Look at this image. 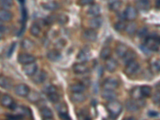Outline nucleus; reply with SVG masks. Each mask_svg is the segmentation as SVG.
<instances>
[{
  "label": "nucleus",
  "instance_id": "obj_22",
  "mask_svg": "<svg viewBox=\"0 0 160 120\" xmlns=\"http://www.w3.org/2000/svg\"><path fill=\"white\" fill-rule=\"evenodd\" d=\"M13 18V14L10 10L6 9H1L0 10V21L2 22H8Z\"/></svg>",
  "mask_w": 160,
  "mask_h": 120
},
{
  "label": "nucleus",
  "instance_id": "obj_40",
  "mask_svg": "<svg viewBox=\"0 0 160 120\" xmlns=\"http://www.w3.org/2000/svg\"><path fill=\"white\" fill-rule=\"evenodd\" d=\"M20 110H21V112L19 113V114H21V115H27V116H29V117H31V118H32V114H31V110L29 109L28 107H27L26 106H20Z\"/></svg>",
  "mask_w": 160,
  "mask_h": 120
},
{
  "label": "nucleus",
  "instance_id": "obj_49",
  "mask_svg": "<svg viewBox=\"0 0 160 120\" xmlns=\"http://www.w3.org/2000/svg\"><path fill=\"white\" fill-rule=\"evenodd\" d=\"M59 117L61 119H70V117L69 116L67 112H62V113H59Z\"/></svg>",
  "mask_w": 160,
  "mask_h": 120
},
{
  "label": "nucleus",
  "instance_id": "obj_32",
  "mask_svg": "<svg viewBox=\"0 0 160 120\" xmlns=\"http://www.w3.org/2000/svg\"><path fill=\"white\" fill-rule=\"evenodd\" d=\"M30 32L33 36L38 37L41 32V27H39V25L38 23L35 22L30 27Z\"/></svg>",
  "mask_w": 160,
  "mask_h": 120
},
{
  "label": "nucleus",
  "instance_id": "obj_54",
  "mask_svg": "<svg viewBox=\"0 0 160 120\" xmlns=\"http://www.w3.org/2000/svg\"><path fill=\"white\" fill-rule=\"evenodd\" d=\"M2 32L0 31V39H2Z\"/></svg>",
  "mask_w": 160,
  "mask_h": 120
},
{
  "label": "nucleus",
  "instance_id": "obj_45",
  "mask_svg": "<svg viewBox=\"0 0 160 120\" xmlns=\"http://www.w3.org/2000/svg\"><path fill=\"white\" fill-rule=\"evenodd\" d=\"M43 91L47 95V94L52 93V92H56L57 91V88L54 85H48L43 88Z\"/></svg>",
  "mask_w": 160,
  "mask_h": 120
},
{
  "label": "nucleus",
  "instance_id": "obj_3",
  "mask_svg": "<svg viewBox=\"0 0 160 120\" xmlns=\"http://www.w3.org/2000/svg\"><path fill=\"white\" fill-rule=\"evenodd\" d=\"M139 63L136 62L135 60H133V61L129 62L128 63H127L125 69H124V73L128 76L132 75L135 74L139 71Z\"/></svg>",
  "mask_w": 160,
  "mask_h": 120
},
{
  "label": "nucleus",
  "instance_id": "obj_2",
  "mask_svg": "<svg viewBox=\"0 0 160 120\" xmlns=\"http://www.w3.org/2000/svg\"><path fill=\"white\" fill-rule=\"evenodd\" d=\"M145 47L147 48L149 51H158L159 49L160 41L158 35H152L150 36H147L145 38V43H144Z\"/></svg>",
  "mask_w": 160,
  "mask_h": 120
},
{
  "label": "nucleus",
  "instance_id": "obj_24",
  "mask_svg": "<svg viewBox=\"0 0 160 120\" xmlns=\"http://www.w3.org/2000/svg\"><path fill=\"white\" fill-rule=\"evenodd\" d=\"M137 25L135 22H130L128 24L126 25V27L124 29V31L127 32V34L130 36H133L135 34H136L137 31Z\"/></svg>",
  "mask_w": 160,
  "mask_h": 120
},
{
  "label": "nucleus",
  "instance_id": "obj_5",
  "mask_svg": "<svg viewBox=\"0 0 160 120\" xmlns=\"http://www.w3.org/2000/svg\"><path fill=\"white\" fill-rule=\"evenodd\" d=\"M1 105L5 106V107L10 108L11 110H15L17 107V105L14 103V101L12 97L8 95H4L1 98Z\"/></svg>",
  "mask_w": 160,
  "mask_h": 120
},
{
  "label": "nucleus",
  "instance_id": "obj_8",
  "mask_svg": "<svg viewBox=\"0 0 160 120\" xmlns=\"http://www.w3.org/2000/svg\"><path fill=\"white\" fill-rule=\"evenodd\" d=\"M30 88L27 85L24 83H21L17 85L15 87H14V92L18 96H20V97H27V95L30 92Z\"/></svg>",
  "mask_w": 160,
  "mask_h": 120
},
{
  "label": "nucleus",
  "instance_id": "obj_14",
  "mask_svg": "<svg viewBox=\"0 0 160 120\" xmlns=\"http://www.w3.org/2000/svg\"><path fill=\"white\" fill-rule=\"evenodd\" d=\"M32 77V80L36 84H39V83H42L43 82L45 81L46 79H47V73H46L44 71H40L33 75L31 76Z\"/></svg>",
  "mask_w": 160,
  "mask_h": 120
},
{
  "label": "nucleus",
  "instance_id": "obj_12",
  "mask_svg": "<svg viewBox=\"0 0 160 120\" xmlns=\"http://www.w3.org/2000/svg\"><path fill=\"white\" fill-rule=\"evenodd\" d=\"M35 61V57L31 54H19L18 56V62L21 64H27Z\"/></svg>",
  "mask_w": 160,
  "mask_h": 120
},
{
  "label": "nucleus",
  "instance_id": "obj_13",
  "mask_svg": "<svg viewBox=\"0 0 160 120\" xmlns=\"http://www.w3.org/2000/svg\"><path fill=\"white\" fill-rule=\"evenodd\" d=\"M118 68V62L113 58H109L106 60V70L111 73L115 72Z\"/></svg>",
  "mask_w": 160,
  "mask_h": 120
},
{
  "label": "nucleus",
  "instance_id": "obj_16",
  "mask_svg": "<svg viewBox=\"0 0 160 120\" xmlns=\"http://www.w3.org/2000/svg\"><path fill=\"white\" fill-rule=\"evenodd\" d=\"M70 98L74 103H81L86 100V95L82 94V92H72Z\"/></svg>",
  "mask_w": 160,
  "mask_h": 120
},
{
  "label": "nucleus",
  "instance_id": "obj_25",
  "mask_svg": "<svg viewBox=\"0 0 160 120\" xmlns=\"http://www.w3.org/2000/svg\"><path fill=\"white\" fill-rule=\"evenodd\" d=\"M86 89V85L82 83H77L70 86V91L71 92H83Z\"/></svg>",
  "mask_w": 160,
  "mask_h": 120
},
{
  "label": "nucleus",
  "instance_id": "obj_30",
  "mask_svg": "<svg viewBox=\"0 0 160 120\" xmlns=\"http://www.w3.org/2000/svg\"><path fill=\"white\" fill-rule=\"evenodd\" d=\"M139 88L142 95H143V98L144 97H145V98H147V97H150V96L151 95L152 88L150 87V86L144 85L142 86V87H139Z\"/></svg>",
  "mask_w": 160,
  "mask_h": 120
},
{
  "label": "nucleus",
  "instance_id": "obj_52",
  "mask_svg": "<svg viewBox=\"0 0 160 120\" xmlns=\"http://www.w3.org/2000/svg\"><path fill=\"white\" fill-rule=\"evenodd\" d=\"M2 29H4V27H3V25H2V21H0V31H1V32H2Z\"/></svg>",
  "mask_w": 160,
  "mask_h": 120
},
{
  "label": "nucleus",
  "instance_id": "obj_47",
  "mask_svg": "<svg viewBox=\"0 0 160 120\" xmlns=\"http://www.w3.org/2000/svg\"><path fill=\"white\" fill-rule=\"evenodd\" d=\"M16 46H17V43H13L12 44H11V46H10V48H9L8 53H7V57H11V55H12V54L14 53V49L16 48Z\"/></svg>",
  "mask_w": 160,
  "mask_h": 120
},
{
  "label": "nucleus",
  "instance_id": "obj_38",
  "mask_svg": "<svg viewBox=\"0 0 160 120\" xmlns=\"http://www.w3.org/2000/svg\"><path fill=\"white\" fill-rule=\"evenodd\" d=\"M122 6V2L120 0H115L114 2H112L110 5V8L113 11H118Z\"/></svg>",
  "mask_w": 160,
  "mask_h": 120
},
{
  "label": "nucleus",
  "instance_id": "obj_19",
  "mask_svg": "<svg viewBox=\"0 0 160 120\" xmlns=\"http://www.w3.org/2000/svg\"><path fill=\"white\" fill-rule=\"evenodd\" d=\"M136 7L138 10L147 11L150 8V0H137Z\"/></svg>",
  "mask_w": 160,
  "mask_h": 120
},
{
  "label": "nucleus",
  "instance_id": "obj_1",
  "mask_svg": "<svg viewBox=\"0 0 160 120\" xmlns=\"http://www.w3.org/2000/svg\"><path fill=\"white\" fill-rule=\"evenodd\" d=\"M106 108L110 114V117L112 118H116L121 114L122 110H123V105L117 100L113 99L108 101L106 105Z\"/></svg>",
  "mask_w": 160,
  "mask_h": 120
},
{
  "label": "nucleus",
  "instance_id": "obj_26",
  "mask_svg": "<svg viewBox=\"0 0 160 120\" xmlns=\"http://www.w3.org/2000/svg\"><path fill=\"white\" fill-rule=\"evenodd\" d=\"M40 114H41L42 118L44 119H51L53 118V112L50 109L49 107L47 106H43L40 110Z\"/></svg>",
  "mask_w": 160,
  "mask_h": 120
},
{
  "label": "nucleus",
  "instance_id": "obj_33",
  "mask_svg": "<svg viewBox=\"0 0 160 120\" xmlns=\"http://www.w3.org/2000/svg\"><path fill=\"white\" fill-rule=\"evenodd\" d=\"M111 50L109 47H103V49L101 50L100 52V58L103 60H107V59L111 57Z\"/></svg>",
  "mask_w": 160,
  "mask_h": 120
},
{
  "label": "nucleus",
  "instance_id": "obj_15",
  "mask_svg": "<svg viewBox=\"0 0 160 120\" xmlns=\"http://www.w3.org/2000/svg\"><path fill=\"white\" fill-rule=\"evenodd\" d=\"M128 50H129V48H128L127 45L119 42V43H117L116 47H115V53H116L118 57L123 58Z\"/></svg>",
  "mask_w": 160,
  "mask_h": 120
},
{
  "label": "nucleus",
  "instance_id": "obj_4",
  "mask_svg": "<svg viewBox=\"0 0 160 120\" xmlns=\"http://www.w3.org/2000/svg\"><path fill=\"white\" fill-rule=\"evenodd\" d=\"M124 18L128 21L135 20L138 17L137 9L133 6H127L124 10Z\"/></svg>",
  "mask_w": 160,
  "mask_h": 120
},
{
  "label": "nucleus",
  "instance_id": "obj_17",
  "mask_svg": "<svg viewBox=\"0 0 160 120\" xmlns=\"http://www.w3.org/2000/svg\"><path fill=\"white\" fill-rule=\"evenodd\" d=\"M72 69L75 74L82 75V74L86 73V71H88V67L85 65L84 63H80L79 62V63H74L72 67Z\"/></svg>",
  "mask_w": 160,
  "mask_h": 120
},
{
  "label": "nucleus",
  "instance_id": "obj_35",
  "mask_svg": "<svg viewBox=\"0 0 160 120\" xmlns=\"http://www.w3.org/2000/svg\"><path fill=\"white\" fill-rule=\"evenodd\" d=\"M47 98L49 99V101L51 103H57L59 102L60 96L56 92H52V93L47 94Z\"/></svg>",
  "mask_w": 160,
  "mask_h": 120
},
{
  "label": "nucleus",
  "instance_id": "obj_41",
  "mask_svg": "<svg viewBox=\"0 0 160 120\" xmlns=\"http://www.w3.org/2000/svg\"><path fill=\"white\" fill-rule=\"evenodd\" d=\"M56 20H57V22H59V24H66L67 22H68V17L67 16V15H65V14H59L58 17H56Z\"/></svg>",
  "mask_w": 160,
  "mask_h": 120
},
{
  "label": "nucleus",
  "instance_id": "obj_9",
  "mask_svg": "<svg viewBox=\"0 0 160 120\" xmlns=\"http://www.w3.org/2000/svg\"><path fill=\"white\" fill-rule=\"evenodd\" d=\"M103 89L113 90L115 91L119 87V81L115 78H108L105 80L103 84Z\"/></svg>",
  "mask_w": 160,
  "mask_h": 120
},
{
  "label": "nucleus",
  "instance_id": "obj_50",
  "mask_svg": "<svg viewBox=\"0 0 160 120\" xmlns=\"http://www.w3.org/2000/svg\"><path fill=\"white\" fill-rule=\"evenodd\" d=\"M148 116H150V118L157 117V116H158V112L154 111V110H150V111L148 112Z\"/></svg>",
  "mask_w": 160,
  "mask_h": 120
},
{
  "label": "nucleus",
  "instance_id": "obj_10",
  "mask_svg": "<svg viewBox=\"0 0 160 120\" xmlns=\"http://www.w3.org/2000/svg\"><path fill=\"white\" fill-rule=\"evenodd\" d=\"M90 56V49L88 47H84L81 51H79V52L77 55V60H78L80 63H86V61H88Z\"/></svg>",
  "mask_w": 160,
  "mask_h": 120
},
{
  "label": "nucleus",
  "instance_id": "obj_42",
  "mask_svg": "<svg viewBox=\"0 0 160 120\" xmlns=\"http://www.w3.org/2000/svg\"><path fill=\"white\" fill-rule=\"evenodd\" d=\"M27 17H28V13H27V9L23 7L22 9V27H26V22L27 20Z\"/></svg>",
  "mask_w": 160,
  "mask_h": 120
},
{
  "label": "nucleus",
  "instance_id": "obj_34",
  "mask_svg": "<svg viewBox=\"0 0 160 120\" xmlns=\"http://www.w3.org/2000/svg\"><path fill=\"white\" fill-rule=\"evenodd\" d=\"M22 47L25 50H32L35 47V43L30 39H24L22 41Z\"/></svg>",
  "mask_w": 160,
  "mask_h": 120
},
{
  "label": "nucleus",
  "instance_id": "obj_7",
  "mask_svg": "<svg viewBox=\"0 0 160 120\" xmlns=\"http://www.w3.org/2000/svg\"><path fill=\"white\" fill-rule=\"evenodd\" d=\"M141 100H135V99H130L127 100V103H126V108L129 111H136L139 109L140 106H142L143 105V103H141Z\"/></svg>",
  "mask_w": 160,
  "mask_h": 120
},
{
  "label": "nucleus",
  "instance_id": "obj_36",
  "mask_svg": "<svg viewBox=\"0 0 160 120\" xmlns=\"http://www.w3.org/2000/svg\"><path fill=\"white\" fill-rule=\"evenodd\" d=\"M14 5V0H0V6L2 9H9Z\"/></svg>",
  "mask_w": 160,
  "mask_h": 120
},
{
  "label": "nucleus",
  "instance_id": "obj_43",
  "mask_svg": "<svg viewBox=\"0 0 160 120\" xmlns=\"http://www.w3.org/2000/svg\"><path fill=\"white\" fill-rule=\"evenodd\" d=\"M126 23L123 21H119V22H116L114 26L115 29L117 31H124V29L126 27Z\"/></svg>",
  "mask_w": 160,
  "mask_h": 120
},
{
  "label": "nucleus",
  "instance_id": "obj_46",
  "mask_svg": "<svg viewBox=\"0 0 160 120\" xmlns=\"http://www.w3.org/2000/svg\"><path fill=\"white\" fill-rule=\"evenodd\" d=\"M153 102L155 105H159L160 103V95H159V91L156 92L155 94L153 96Z\"/></svg>",
  "mask_w": 160,
  "mask_h": 120
},
{
  "label": "nucleus",
  "instance_id": "obj_29",
  "mask_svg": "<svg viewBox=\"0 0 160 120\" xmlns=\"http://www.w3.org/2000/svg\"><path fill=\"white\" fill-rule=\"evenodd\" d=\"M28 98L29 101H31V103H37L39 101H41V97L39 95V94L34 91H30L29 94L27 96Z\"/></svg>",
  "mask_w": 160,
  "mask_h": 120
},
{
  "label": "nucleus",
  "instance_id": "obj_39",
  "mask_svg": "<svg viewBox=\"0 0 160 120\" xmlns=\"http://www.w3.org/2000/svg\"><path fill=\"white\" fill-rule=\"evenodd\" d=\"M0 86L2 87L6 88V89H9L11 87V83H10L9 79H7L5 77H0Z\"/></svg>",
  "mask_w": 160,
  "mask_h": 120
},
{
  "label": "nucleus",
  "instance_id": "obj_20",
  "mask_svg": "<svg viewBox=\"0 0 160 120\" xmlns=\"http://www.w3.org/2000/svg\"><path fill=\"white\" fill-rule=\"evenodd\" d=\"M101 96L103 99L110 101V100L115 99L117 97V94L115 93V91L113 90L103 89V91L101 92Z\"/></svg>",
  "mask_w": 160,
  "mask_h": 120
},
{
  "label": "nucleus",
  "instance_id": "obj_37",
  "mask_svg": "<svg viewBox=\"0 0 160 120\" xmlns=\"http://www.w3.org/2000/svg\"><path fill=\"white\" fill-rule=\"evenodd\" d=\"M136 34H137V36L139 38H140V39H142V38H146L148 35V29L146 27H141L139 30H137Z\"/></svg>",
  "mask_w": 160,
  "mask_h": 120
},
{
  "label": "nucleus",
  "instance_id": "obj_18",
  "mask_svg": "<svg viewBox=\"0 0 160 120\" xmlns=\"http://www.w3.org/2000/svg\"><path fill=\"white\" fill-rule=\"evenodd\" d=\"M89 27L90 29H94V30H97L102 26L103 23V19L99 16H94L92 18H90L88 22Z\"/></svg>",
  "mask_w": 160,
  "mask_h": 120
},
{
  "label": "nucleus",
  "instance_id": "obj_44",
  "mask_svg": "<svg viewBox=\"0 0 160 120\" xmlns=\"http://www.w3.org/2000/svg\"><path fill=\"white\" fill-rule=\"evenodd\" d=\"M56 110H58L59 113H62V112H67V106L66 103H61L59 104H57L56 105Z\"/></svg>",
  "mask_w": 160,
  "mask_h": 120
},
{
  "label": "nucleus",
  "instance_id": "obj_11",
  "mask_svg": "<svg viewBox=\"0 0 160 120\" xmlns=\"http://www.w3.org/2000/svg\"><path fill=\"white\" fill-rule=\"evenodd\" d=\"M82 36L86 40L90 41V42H94V41H96L97 38H98V33L94 29L90 28L83 31Z\"/></svg>",
  "mask_w": 160,
  "mask_h": 120
},
{
  "label": "nucleus",
  "instance_id": "obj_21",
  "mask_svg": "<svg viewBox=\"0 0 160 120\" xmlns=\"http://www.w3.org/2000/svg\"><path fill=\"white\" fill-rule=\"evenodd\" d=\"M47 59H49L50 61L51 62H56L61 58V53L60 51L57 49L51 50L47 52Z\"/></svg>",
  "mask_w": 160,
  "mask_h": 120
},
{
  "label": "nucleus",
  "instance_id": "obj_6",
  "mask_svg": "<svg viewBox=\"0 0 160 120\" xmlns=\"http://www.w3.org/2000/svg\"><path fill=\"white\" fill-rule=\"evenodd\" d=\"M23 71L27 76H32L38 71V65L35 62L29 63L23 66Z\"/></svg>",
  "mask_w": 160,
  "mask_h": 120
},
{
  "label": "nucleus",
  "instance_id": "obj_27",
  "mask_svg": "<svg viewBox=\"0 0 160 120\" xmlns=\"http://www.w3.org/2000/svg\"><path fill=\"white\" fill-rule=\"evenodd\" d=\"M88 14H90V15H91V16H99V14H100L101 12V8H100V6L98 4H91V6L89 7L88 9Z\"/></svg>",
  "mask_w": 160,
  "mask_h": 120
},
{
  "label": "nucleus",
  "instance_id": "obj_48",
  "mask_svg": "<svg viewBox=\"0 0 160 120\" xmlns=\"http://www.w3.org/2000/svg\"><path fill=\"white\" fill-rule=\"evenodd\" d=\"M94 0H78V4L81 6H86V5L92 4Z\"/></svg>",
  "mask_w": 160,
  "mask_h": 120
},
{
  "label": "nucleus",
  "instance_id": "obj_23",
  "mask_svg": "<svg viewBox=\"0 0 160 120\" xmlns=\"http://www.w3.org/2000/svg\"><path fill=\"white\" fill-rule=\"evenodd\" d=\"M136 53L135 51H133V50H131L129 49L128 51H127V53L124 55V56H123L122 59H123V62L124 63H128L129 62H131L133 61V60H135L136 58Z\"/></svg>",
  "mask_w": 160,
  "mask_h": 120
},
{
  "label": "nucleus",
  "instance_id": "obj_51",
  "mask_svg": "<svg viewBox=\"0 0 160 120\" xmlns=\"http://www.w3.org/2000/svg\"><path fill=\"white\" fill-rule=\"evenodd\" d=\"M154 69L156 70V71H159V67H160V66H159V61H156L155 63H154Z\"/></svg>",
  "mask_w": 160,
  "mask_h": 120
},
{
  "label": "nucleus",
  "instance_id": "obj_28",
  "mask_svg": "<svg viewBox=\"0 0 160 120\" xmlns=\"http://www.w3.org/2000/svg\"><path fill=\"white\" fill-rule=\"evenodd\" d=\"M43 8L47 10H56L59 7V4L55 1H50L42 5Z\"/></svg>",
  "mask_w": 160,
  "mask_h": 120
},
{
  "label": "nucleus",
  "instance_id": "obj_53",
  "mask_svg": "<svg viewBox=\"0 0 160 120\" xmlns=\"http://www.w3.org/2000/svg\"><path fill=\"white\" fill-rule=\"evenodd\" d=\"M18 1H19V3H20L21 5H24V3H25V0H18Z\"/></svg>",
  "mask_w": 160,
  "mask_h": 120
},
{
  "label": "nucleus",
  "instance_id": "obj_31",
  "mask_svg": "<svg viewBox=\"0 0 160 120\" xmlns=\"http://www.w3.org/2000/svg\"><path fill=\"white\" fill-rule=\"evenodd\" d=\"M131 96L133 99L135 100L142 99L143 98V95H142L141 91H140L139 87H134L133 89L131 90Z\"/></svg>",
  "mask_w": 160,
  "mask_h": 120
}]
</instances>
